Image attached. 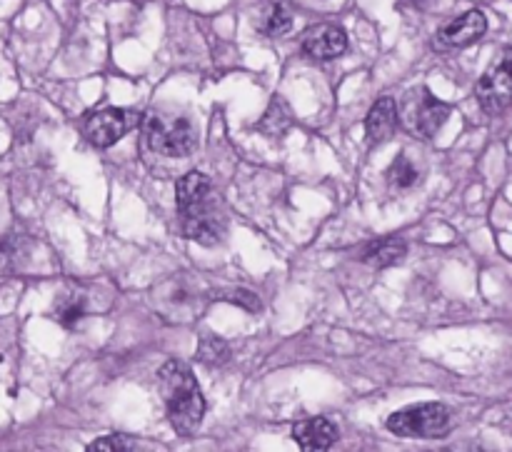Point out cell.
<instances>
[{
  "mask_svg": "<svg viewBox=\"0 0 512 452\" xmlns=\"http://www.w3.org/2000/svg\"><path fill=\"white\" fill-rule=\"evenodd\" d=\"M293 438L303 450H310V452L330 450L335 440H338V428L325 418H310L295 425Z\"/></svg>",
  "mask_w": 512,
  "mask_h": 452,
  "instance_id": "30bf717a",
  "label": "cell"
},
{
  "mask_svg": "<svg viewBox=\"0 0 512 452\" xmlns=\"http://www.w3.org/2000/svg\"><path fill=\"white\" fill-rule=\"evenodd\" d=\"M160 393H163L168 420L180 435H193L205 418V400L198 388L193 370L180 360H170L158 373Z\"/></svg>",
  "mask_w": 512,
  "mask_h": 452,
  "instance_id": "6da1fadb",
  "label": "cell"
},
{
  "mask_svg": "<svg viewBox=\"0 0 512 452\" xmlns=\"http://www.w3.org/2000/svg\"><path fill=\"white\" fill-rule=\"evenodd\" d=\"M398 103L393 98H380L378 103L370 108L368 120H365V133H368L370 143L380 145L385 140H390L398 128Z\"/></svg>",
  "mask_w": 512,
  "mask_h": 452,
  "instance_id": "8fae6325",
  "label": "cell"
},
{
  "mask_svg": "<svg viewBox=\"0 0 512 452\" xmlns=\"http://www.w3.org/2000/svg\"><path fill=\"white\" fill-rule=\"evenodd\" d=\"M183 233L188 235L190 240H195V243H203V245H215L220 240V235H223L225 225H223V218L220 215H215V205H210V208L200 210V213L195 215H183Z\"/></svg>",
  "mask_w": 512,
  "mask_h": 452,
  "instance_id": "7c38bea8",
  "label": "cell"
},
{
  "mask_svg": "<svg viewBox=\"0 0 512 452\" xmlns=\"http://www.w3.org/2000/svg\"><path fill=\"white\" fill-rule=\"evenodd\" d=\"M408 3H413V5H425V3H430V0H408Z\"/></svg>",
  "mask_w": 512,
  "mask_h": 452,
  "instance_id": "44dd1931",
  "label": "cell"
},
{
  "mask_svg": "<svg viewBox=\"0 0 512 452\" xmlns=\"http://www.w3.org/2000/svg\"><path fill=\"white\" fill-rule=\"evenodd\" d=\"M210 193H213V183H210L208 175L200 173V170H190L188 175H183L178 180V188H175V205H178L180 218L210 208L213 205Z\"/></svg>",
  "mask_w": 512,
  "mask_h": 452,
  "instance_id": "ba28073f",
  "label": "cell"
},
{
  "mask_svg": "<svg viewBox=\"0 0 512 452\" xmlns=\"http://www.w3.org/2000/svg\"><path fill=\"white\" fill-rule=\"evenodd\" d=\"M90 452H118V450H138V445L133 440L123 438V435H108V438H100L95 443L88 445Z\"/></svg>",
  "mask_w": 512,
  "mask_h": 452,
  "instance_id": "e0dca14e",
  "label": "cell"
},
{
  "mask_svg": "<svg viewBox=\"0 0 512 452\" xmlns=\"http://www.w3.org/2000/svg\"><path fill=\"white\" fill-rule=\"evenodd\" d=\"M388 430L390 433L400 435V438H443L450 430V413L448 408L440 403L410 405V408L398 410V413L390 415Z\"/></svg>",
  "mask_w": 512,
  "mask_h": 452,
  "instance_id": "3957f363",
  "label": "cell"
},
{
  "mask_svg": "<svg viewBox=\"0 0 512 452\" xmlns=\"http://www.w3.org/2000/svg\"><path fill=\"white\" fill-rule=\"evenodd\" d=\"M238 298H230L233 300V303H240V305H245V308L248 310H258L260 308V303H258V298H255L253 293H248V290H238Z\"/></svg>",
  "mask_w": 512,
  "mask_h": 452,
  "instance_id": "ffe728a7",
  "label": "cell"
},
{
  "mask_svg": "<svg viewBox=\"0 0 512 452\" xmlns=\"http://www.w3.org/2000/svg\"><path fill=\"white\" fill-rule=\"evenodd\" d=\"M140 123V113L128 108H105L95 110L85 118L83 133L95 148H110V145L118 143L130 128Z\"/></svg>",
  "mask_w": 512,
  "mask_h": 452,
  "instance_id": "5b68a950",
  "label": "cell"
},
{
  "mask_svg": "<svg viewBox=\"0 0 512 452\" xmlns=\"http://www.w3.org/2000/svg\"><path fill=\"white\" fill-rule=\"evenodd\" d=\"M143 130L150 150L168 158H188L198 148V130L180 115L148 113L143 118Z\"/></svg>",
  "mask_w": 512,
  "mask_h": 452,
  "instance_id": "7a4b0ae2",
  "label": "cell"
},
{
  "mask_svg": "<svg viewBox=\"0 0 512 452\" xmlns=\"http://www.w3.org/2000/svg\"><path fill=\"white\" fill-rule=\"evenodd\" d=\"M448 115V105L435 98V95H430V90L425 88L408 93L403 98V103L398 105L400 125L408 133L418 135V138H433L448 123Z\"/></svg>",
  "mask_w": 512,
  "mask_h": 452,
  "instance_id": "277c9868",
  "label": "cell"
},
{
  "mask_svg": "<svg viewBox=\"0 0 512 452\" xmlns=\"http://www.w3.org/2000/svg\"><path fill=\"white\" fill-rule=\"evenodd\" d=\"M475 95H478L485 113H503V110L512 103V60H503V63L493 65V68L480 78Z\"/></svg>",
  "mask_w": 512,
  "mask_h": 452,
  "instance_id": "8992f818",
  "label": "cell"
},
{
  "mask_svg": "<svg viewBox=\"0 0 512 452\" xmlns=\"http://www.w3.org/2000/svg\"><path fill=\"white\" fill-rule=\"evenodd\" d=\"M290 25H293V18H290V13L285 8H273V13H270L268 18V33L270 35H285L290 30Z\"/></svg>",
  "mask_w": 512,
  "mask_h": 452,
  "instance_id": "ac0fdd59",
  "label": "cell"
},
{
  "mask_svg": "<svg viewBox=\"0 0 512 452\" xmlns=\"http://www.w3.org/2000/svg\"><path fill=\"white\" fill-rule=\"evenodd\" d=\"M388 180L395 188H413L418 183V170H415V165L405 155H398V160L390 165Z\"/></svg>",
  "mask_w": 512,
  "mask_h": 452,
  "instance_id": "9a60e30c",
  "label": "cell"
},
{
  "mask_svg": "<svg viewBox=\"0 0 512 452\" xmlns=\"http://www.w3.org/2000/svg\"><path fill=\"white\" fill-rule=\"evenodd\" d=\"M198 355H200V360H203V363L220 365V363H225V360H228V345H225L223 340H218V338H205L203 343H200Z\"/></svg>",
  "mask_w": 512,
  "mask_h": 452,
  "instance_id": "2e32d148",
  "label": "cell"
},
{
  "mask_svg": "<svg viewBox=\"0 0 512 452\" xmlns=\"http://www.w3.org/2000/svg\"><path fill=\"white\" fill-rule=\"evenodd\" d=\"M485 30H488L485 15L480 10H468L440 30V43L450 45V48H465V45H473L475 40L483 38Z\"/></svg>",
  "mask_w": 512,
  "mask_h": 452,
  "instance_id": "9c48e42d",
  "label": "cell"
},
{
  "mask_svg": "<svg viewBox=\"0 0 512 452\" xmlns=\"http://www.w3.org/2000/svg\"><path fill=\"white\" fill-rule=\"evenodd\" d=\"M405 255H408V245H405V240L390 235V238H380L375 240V243H370L368 248H365L363 260L370 265V268L383 270V268H390V265L403 263Z\"/></svg>",
  "mask_w": 512,
  "mask_h": 452,
  "instance_id": "4fadbf2b",
  "label": "cell"
},
{
  "mask_svg": "<svg viewBox=\"0 0 512 452\" xmlns=\"http://www.w3.org/2000/svg\"><path fill=\"white\" fill-rule=\"evenodd\" d=\"M288 128H290L288 105H285L283 100H273L268 113H265V118L260 120V130H263L265 135H270V138H280Z\"/></svg>",
  "mask_w": 512,
  "mask_h": 452,
  "instance_id": "5bb4252c",
  "label": "cell"
},
{
  "mask_svg": "<svg viewBox=\"0 0 512 452\" xmlns=\"http://www.w3.org/2000/svg\"><path fill=\"white\" fill-rule=\"evenodd\" d=\"M348 48V35L340 25L320 23L305 30L303 50L315 60H335Z\"/></svg>",
  "mask_w": 512,
  "mask_h": 452,
  "instance_id": "52a82bcc",
  "label": "cell"
},
{
  "mask_svg": "<svg viewBox=\"0 0 512 452\" xmlns=\"http://www.w3.org/2000/svg\"><path fill=\"white\" fill-rule=\"evenodd\" d=\"M80 318H83V305L78 300H68V303H63L58 308V320L65 328H73Z\"/></svg>",
  "mask_w": 512,
  "mask_h": 452,
  "instance_id": "d6986e66",
  "label": "cell"
}]
</instances>
